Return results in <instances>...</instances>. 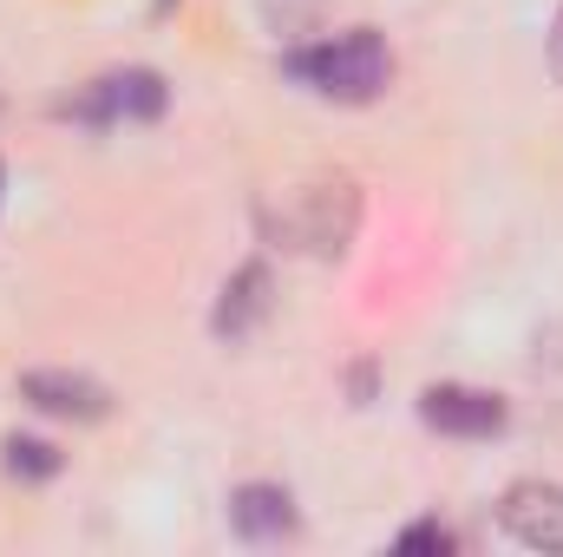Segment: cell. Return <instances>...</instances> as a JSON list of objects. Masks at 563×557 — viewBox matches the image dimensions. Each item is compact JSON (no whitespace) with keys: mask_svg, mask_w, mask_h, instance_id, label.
Here are the masks:
<instances>
[{"mask_svg":"<svg viewBox=\"0 0 563 557\" xmlns=\"http://www.w3.org/2000/svg\"><path fill=\"white\" fill-rule=\"evenodd\" d=\"M420 419L432 433H452V439H492L505 433L511 407L492 394V387H465V381H439L420 394Z\"/></svg>","mask_w":563,"mask_h":557,"instance_id":"cell-4","label":"cell"},{"mask_svg":"<svg viewBox=\"0 0 563 557\" xmlns=\"http://www.w3.org/2000/svg\"><path fill=\"white\" fill-rule=\"evenodd\" d=\"M498 525L525 545V551H563V485L551 479H518L505 499H498Z\"/></svg>","mask_w":563,"mask_h":557,"instance_id":"cell-5","label":"cell"},{"mask_svg":"<svg viewBox=\"0 0 563 557\" xmlns=\"http://www.w3.org/2000/svg\"><path fill=\"white\" fill-rule=\"evenodd\" d=\"M400 551H452V532L432 525V518H426V525H407V532H400Z\"/></svg>","mask_w":563,"mask_h":557,"instance_id":"cell-10","label":"cell"},{"mask_svg":"<svg viewBox=\"0 0 563 557\" xmlns=\"http://www.w3.org/2000/svg\"><path fill=\"white\" fill-rule=\"evenodd\" d=\"M347 387H354V407H367V394H374V361H361V368L347 374Z\"/></svg>","mask_w":563,"mask_h":557,"instance_id":"cell-12","label":"cell"},{"mask_svg":"<svg viewBox=\"0 0 563 557\" xmlns=\"http://www.w3.org/2000/svg\"><path fill=\"white\" fill-rule=\"evenodd\" d=\"M269 308H276V276H269V263H243L236 276L223 282V295H217L210 335L236 348V341H250V335L269 321Z\"/></svg>","mask_w":563,"mask_h":557,"instance_id":"cell-7","label":"cell"},{"mask_svg":"<svg viewBox=\"0 0 563 557\" xmlns=\"http://www.w3.org/2000/svg\"><path fill=\"white\" fill-rule=\"evenodd\" d=\"M20 401L53 419H106L112 414V394L92 374H73V368H26L20 374Z\"/></svg>","mask_w":563,"mask_h":557,"instance_id":"cell-6","label":"cell"},{"mask_svg":"<svg viewBox=\"0 0 563 557\" xmlns=\"http://www.w3.org/2000/svg\"><path fill=\"white\" fill-rule=\"evenodd\" d=\"M288 250L301 256H347L354 230H361V184L354 177H314V184H295L288 204L269 217Z\"/></svg>","mask_w":563,"mask_h":557,"instance_id":"cell-2","label":"cell"},{"mask_svg":"<svg viewBox=\"0 0 563 557\" xmlns=\"http://www.w3.org/2000/svg\"><path fill=\"white\" fill-rule=\"evenodd\" d=\"M230 525H236V538H250V545H282V538H295V492L276 485V479L236 485V492H230Z\"/></svg>","mask_w":563,"mask_h":557,"instance_id":"cell-8","label":"cell"},{"mask_svg":"<svg viewBox=\"0 0 563 557\" xmlns=\"http://www.w3.org/2000/svg\"><path fill=\"white\" fill-rule=\"evenodd\" d=\"M0 184H7V171H0Z\"/></svg>","mask_w":563,"mask_h":557,"instance_id":"cell-14","label":"cell"},{"mask_svg":"<svg viewBox=\"0 0 563 557\" xmlns=\"http://www.w3.org/2000/svg\"><path fill=\"white\" fill-rule=\"evenodd\" d=\"M164 106H170V86H164L151 66H125V73L92 79V86H86L79 99H66L59 112L79 119V125H119V119L151 125V119H164Z\"/></svg>","mask_w":563,"mask_h":557,"instance_id":"cell-3","label":"cell"},{"mask_svg":"<svg viewBox=\"0 0 563 557\" xmlns=\"http://www.w3.org/2000/svg\"><path fill=\"white\" fill-rule=\"evenodd\" d=\"M288 73L308 92L334 99V106H374L387 92V79H394V53H387V40L374 26H347V33H334V40H321L308 53H288Z\"/></svg>","mask_w":563,"mask_h":557,"instance_id":"cell-1","label":"cell"},{"mask_svg":"<svg viewBox=\"0 0 563 557\" xmlns=\"http://www.w3.org/2000/svg\"><path fill=\"white\" fill-rule=\"evenodd\" d=\"M157 13H170V0H157Z\"/></svg>","mask_w":563,"mask_h":557,"instance_id":"cell-13","label":"cell"},{"mask_svg":"<svg viewBox=\"0 0 563 557\" xmlns=\"http://www.w3.org/2000/svg\"><path fill=\"white\" fill-rule=\"evenodd\" d=\"M544 59H551V73H558V86H563V7H558V20H551V40H544Z\"/></svg>","mask_w":563,"mask_h":557,"instance_id":"cell-11","label":"cell"},{"mask_svg":"<svg viewBox=\"0 0 563 557\" xmlns=\"http://www.w3.org/2000/svg\"><path fill=\"white\" fill-rule=\"evenodd\" d=\"M0 466L13 472V479H26V485H40V479H59V446L53 439H33V433H13V439H0Z\"/></svg>","mask_w":563,"mask_h":557,"instance_id":"cell-9","label":"cell"}]
</instances>
